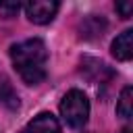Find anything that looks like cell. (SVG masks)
Returning a JSON list of instances; mask_svg holds the SVG:
<instances>
[{
  "mask_svg": "<svg viewBox=\"0 0 133 133\" xmlns=\"http://www.w3.org/2000/svg\"><path fill=\"white\" fill-rule=\"evenodd\" d=\"M10 60L19 77L27 85H37L46 77L48 66V50L46 44L37 37L19 42L10 48Z\"/></svg>",
  "mask_w": 133,
  "mask_h": 133,
  "instance_id": "obj_1",
  "label": "cell"
},
{
  "mask_svg": "<svg viewBox=\"0 0 133 133\" xmlns=\"http://www.w3.org/2000/svg\"><path fill=\"white\" fill-rule=\"evenodd\" d=\"M60 114L64 118V123L73 129H81L87 123L89 116V100L83 91L79 89H71L64 94L62 102H60Z\"/></svg>",
  "mask_w": 133,
  "mask_h": 133,
  "instance_id": "obj_2",
  "label": "cell"
},
{
  "mask_svg": "<svg viewBox=\"0 0 133 133\" xmlns=\"http://www.w3.org/2000/svg\"><path fill=\"white\" fill-rule=\"evenodd\" d=\"M58 8H60V4L54 2V0H31V2L25 4V15L31 23L46 25L56 17Z\"/></svg>",
  "mask_w": 133,
  "mask_h": 133,
  "instance_id": "obj_3",
  "label": "cell"
},
{
  "mask_svg": "<svg viewBox=\"0 0 133 133\" xmlns=\"http://www.w3.org/2000/svg\"><path fill=\"white\" fill-rule=\"evenodd\" d=\"M21 133H62V131L56 116H52L50 112H39L23 127Z\"/></svg>",
  "mask_w": 133,
  "mask_h": 133,
  "instance_id": "obj_4",
  "label": "cell"
},
{
  "mask_svg": "<svg viewBox=\"0 0 133 133\" xmlns=\"http://www.w3.org/2000/svg\"><path fill=\"white\" fill-rule=\"evenodd\" d=\"M110 48H112V56L116 60H123V62L131 60V56H133V29H125L121 35H116Z\"/></svg>",
  "mask_w": 133,
  "mask_h": 133,
  "instance_id": "obj_5",
  "label": "cell"
},
{
  "mask_svg": "<svg viewBox=\"0 0 133 133\" xmlns=\"http://www.w3.org/2000/svg\"><path fill=\"white\" fill-rule=\"evenodd\" d=\"M131 102H133V89L127 85L123 91H121V96H118V102H116V114L121 116V118H131Z\"/></svg>",
  "mask_w": 133,
  "mask_h": 133,
  "instance_id": "obj_6",
  "label": "cell"
},
{
  "mask_svg": "<svg viewBox=\"0 0 133 133\" xmlns=\"http://www.w3.org/2000/svg\"><path fill=\"white\" fill-rule=\"evenodd\" d=\"M116 10L121 12L123 19H129L133 12V2H116Z\"/></svg>",
  "mask_w": 133,
  "mask_h": 133,
  "instance_id": "obj_7",
  "label": "cell"
},
{
  "mask_svg": "<svg viewBox=\"0 0 133 133\" xmlns=\"http://www.w3.org/2000/svg\"><path fill=\"white\" fill-rule=\"evenodd\" d=\"M19 2H12V4H0V10L6 12V15H12V12H19Z\"/></svg>",
  "mask_w": 133,
  "mask_h": 133,
  "instance_id": "obj_8",
  "label": "cell"
},
{
  "mask_svg": "<svg viewBox=\"0 0 133 133\" xmlns=\"http://www.w3.org/2000/svg\"><path fill=\"white\" fill-rule=\"evenodd\" d=\"M121 133H131V129H129V127H123V129H121Z\"/></svg>",
  "mask_w": 133,
  "mask_h": 133,
  "instance_id": "obj_9",
  "label": "cell"
}]
</instances>
